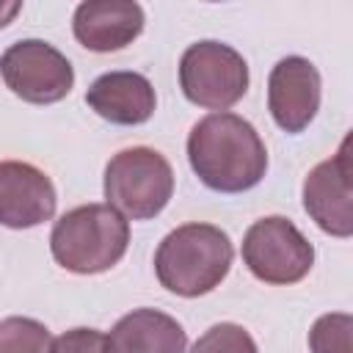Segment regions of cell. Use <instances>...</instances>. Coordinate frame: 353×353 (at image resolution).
I'll return each instance as SVG.
<instances>
[{
    "instance_id": "cell-1",
    "label": "cell",
    "mask_w": 353,
    "mask_h": 353,
    "mask_svg": "<svg viewBox=\"0 0 353 353\" xmlns=\"http://www.w3.org/2000/svg\"><path fill=\"white\" fill-rule=\"evenodd\" d=\"M188 160L193 174L218 193H243L262 182L268 171V149L237 113H210L193 124L188 135Z\"/></svg>"
},
{
    "instance_id": "cell-2",
    "label": "cell",
    "mask_w": 353,
    "mask_h": 353,
    "mask_svg": "<svg viewBox=\"0 0 353 353\" xmlns=\"http://www.w3.org/2000/svg\"><path fill=\"white\" fill-rule=\"evenodd\" d=\"M234 259L232 240L212 223H185L163 237L154 254L157 281L182 298L212 292Z\"/></svg>"
},
{
    "instance_id": "cell-3",
    "label": "cell",
    "mask_w": 353,
    "mask_h": 353,
    "mask_svg": "<svg viewBox=\"0 0 353 353\" xmlns=\"http://www.w3.org/2000/svg\"><path fill=\"white\" fill-rule=\"evenodd\" d=\"M130 245V223L110 204H83L63 212L50 234L52 259L77 276L110 270Z\"/></svg>"
},
{
    "instance_id": "cell-4",
    "label": "cell",
    "mask_w": 353,
    "mask_h": 353,
    "mask_svg": "<svg viewBox=\"0 0 353 353\" xmlns=\"http://www.w3.org/2000/svg\"><path fill=\"white\" fill-rule=\"evenodd\" d=\"M171 196V163L149 146L121 149L105 165V199L124 218L149 221L165 210Z\"/></svg>"
},
{
    "instance_id": "cell-5",
    "label": "cell",
    "mask_w": 353,
    "mask_h": 353,
    "mask_svg": "<svg viewBox=\"0 0 353 353\" xmlns=\"http://www.w3.org/2000/svg\"><path fill=\"white\" fill-rule=\"evenodd\" d=\"M179 85L193 105L223 113L245 97L248 63L223 41H196L179 58Z\"/></svg>"
},
{
    "instance_id": "cell-6",
    "label": "cell",
    "mask_w": 353,
    "mask_h": 353,
    "mask_svg": "<svg viewBox=\"0 0 353 353\" xmlns=\"http://www.w3.org/2000/svg\"><path fill=\"white\" fill-rule=\"evenodd\" d=\"M243 262L265 284H295L314 265V248L284 215H268L248 226Z\"/></svg>"
},
{
    "instance_id": "cell-7",
    "label": "cell",
    "mask_w": 353,
    "mask_h": 353,
    "mask_svg": "<svg viewBox=\"0 0 353 353\" xmlns=\"http://www.w3.org/2000/svg\"><path fill=\"white\" fill-rule=\"evenodd\" d=\"M0 77L11 94L30 105L61 102L74 85L69 58L41 39L14 41L0 55Z\"/></svg>"
},
{
    "instance_id": "cell-8",
    "label": "cell",
    "mask_w": 353,
    "mask_h": 353,
    "mask_svg": "<svg viewBox=\"0 0 353 353\" xmlns=\"http://www.w3.org/2000/svg\"><path fill=\"white\" fill-rule=\"evenodd\" d=\"M350 138H345L334 157L317 163L303 179V210L331 237L353 234L350 210Z\"/></svg>"
},
{
    "instance_id": "cell-9",
    "label": "cell",
    "mask_w": 353,
    "mask_h": 353,
    "mask_svg": "<svg viewBox=\"0 0 353 353\" xmlns=\"http://www.w3.org/2000/svg\"><path fill=\"white\" fill-rule=\"evenodd\" d=\"M320 72L309 58L287 55L268 77V110L284 132H303L320 110Z\"/></svg>"
},
{
    "instance_id": "cell-10",
    "label": "cell",
    "mask_w": 353,
    "mask_h": 353,
    "mask_svg": "<svg viewBox=\"0 0 353 353\" xmlns=\"http://www.w3.org/2000/svg\"><path fill=\"white\" fill-rule=\"evenodd\" d=\"M58 196L52 179L22 160H0V223L33 229L55 215Z\"/></svg>"
},
{
    "instance_id": "cell-11",
    "label": "cell",
    "mask_w": 353,
    "mask_h": 353,
    "mask_svg": "<svg viewBox=\"0 0 353 353\" xmlns=\"http://www.w3.org/2000/svg\"><path fill=\"white\" fill-rule=\"evenodd\" d=\"M74 39L91 52H116L143 30V8L130 0H88L74 8Z\"/></svg>"
},
{
    "instance_id": "cell-12",
    "label": "cell",
    "mask_w": 353,
    "mask_h": 353,
    "mask_svg": "<svg viewBox=\"0 0 353 353\" xmlns=\"http://www.w3.org/2000/svg\"><path fill=\"white\" fill-rule=\"evenodd\" d=\"M85 102L99 119L135 127L152 119L157 97L152 83L138 72H105L88 85Z\"/></svg>"
},
{
    "instance_id": "cell-13",
    "label": "cell",
    "mask_w": 353,
    "mask_h": 353,
    "mask_svg": "<svg viewBox=\"0 0 353 353\" xmlns=\"http://www.w3.org/2000/svg\"><path fill=\"white\" fill-rule=\"evenodd\" d=\"M110 353H185V328L160 309H132L108 334Z\"/></svg>"
},
{
    "instance_id": "cell-14",
    "label": "cell",
    "mask_w": 353,
    "mask_h": 353,
    "mask_svg": "<svg viewBox=\"0 0 353 353\" xmlns=\"http://www.w3.org/2000/svg\"><path fill=\"white\" fill-rule=\"evenodd\" d=\"M52 336L44 323L33 317L0 320V353H50Z\"/></svg>"
},
{
    "instance_id": "cell-15",
    "label": "cell",
    "mask_w": 353,
    "mask_h": 353,
    "mask_svg": "<svg viewBox=\"0 0 353 353\" xmlns=\"http://www.w3.org/2000/svg\"><path fill=\"white\" fill-rule=\"evenodd\" d=\"M353 317L347 312H331L314 320L309 331L312 353H350Z\"/></svg>"
},
{
    "instance_id": "cell-16",
    "label": "cell",
    "mask_w": 353,
    "mask_h": 353,
    "mask_svg": "<svg viewBox=\"0 0 353 353\" xmlns=\"http://www.w3.org/2000/svg\"><path fill=\"white\" fill-rule=\"evenodd\" d=\"M190 353H259L254 336L237 323H218L207 328L190 347Z\"/></svg>"
},
{
    "instance_id": "cell-17",
    "label": "cell",
    "mask_w": 353,
    "mask_h": 353,
    "mask_svg": "<svg viewBox=\"0 0 353 353\" xmlns=\"http://www.w3.org/2000/svg\"><path fill=\"white\" fill-rule=\"evenodd\" d=\"M50 353H110L108 336L97 328H72L52 339Z\"/></svg>"
},
{
    "instance_id": "cell-18",
    "label": "cell",
    "mask_w": 353,
    "mask_h": 353,
    "mask_svg": "<svg viewBox=\"0 0 353 353\" xmlns=\"http://www.w3.org/2000/svg\"><path fill=\"white\" fill-rule=\"evenodd\" d=\"M19 11H22V3L19 0H0V28H6Z\"/></svg>"
}]
</instances>
